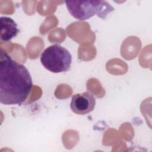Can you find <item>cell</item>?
<instances>
[{
    "instance_id": "1",
    "label": "cell",
    "mask_w": 152,
    "mask_h": 152,
    "mask_svg": "<svg viewBox=\"0 0 152 152\" xmlns=\"http://www.w3.org/2000/svg\"><path fill=\"white\" fill-rule=\"evenodd\" d=\"M33 86L27 68L1 50L0 102L5 105L21 104L28 97Z\"/></svg>"
},
{
    "instance_id": "2",
    "label": "cell",
    "mask_w": 152,
    "mask_h": 152,
    "mask_svg": "<svg viewBox=\"0 0 152 152\" xmlns=\"http://www.w3.org/2000/svg\"><path fill=\"white\" fill-rule=\"evenodd\" d=\"M65 4L69 14L80 21L88 20L95 15L103 19L114 10L106 1H66Z\"/></svg>"
},
{
    "instance_id": "3",
    "label": "cell",
    "mask_w": 152,
    "mask_h": 152,
    "mask_svg": "<svg viewBox=\"0 0 152 152\" xmlns=\"http://www.w3.org/2000/svg\"><path fill=\"white\" fill-rule=\"evenodd\" d=\"M42 65L53 73L68 71L72 62L70 52L63 46L54 44L46 48L40 56Z\"/></svg>"
},
{
    "instance_id": "4",
    "label": "cell",
    "mask_w": 152,
    "mask_h": 152,
    "mask_svg": "<svg viewBox=\"0 0 152 152\" xmlns=\"http://www.w3.org/2000/svg\"><path fill=\"white\" fill-rule=\"evenodd\" d=\"M96 105V99L90 92L74 94L71 99L70 108L77 115H86L91 112Z\"/></svg>"
},
{
    "instance_id": "5",
    "label": "cell",
    "mask_w": 152,
    "mask_h": 152,
    "mask_svg": "<svg viewBox=\"0 0 152 152\" xmlns=\"http://www.w3.org/2000/svg\"><path fill=\"white\" fill-rule=\"evenodd\" d=\"M1 40L8 42L15 37L19 32L18 26L15 21L8 17H0Z\"/></svg>"
}]
</instances>
